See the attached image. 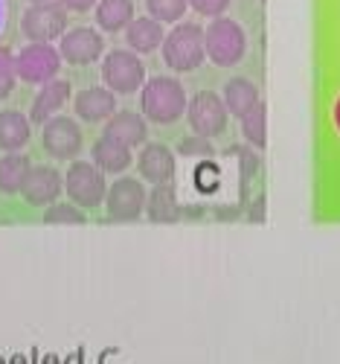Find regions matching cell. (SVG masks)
Returning a JSON list of instances; mask_svg holds the SVG:
<instances>
[{
  "mask_svg": "<svg viewBox=\"0 0 340 364\" xmlns=\"http://www.w3.org/2000/svg\"><path fill=\"white\" fill-rule=\"evenodd\" d=\"M61 62L65 58H61V53L53 44L33 41L15 55V70H18V79L26 85H47L58 76Z\"/></svg>",
  "mask_w": 340,
  "mask_h": 364,
  "instance_id": "7",
  "label": "cell"
},
{
  "mask_svg": "<svg viewBox=\"0 0 340 364\" xmlns=\"http://www.w3.org/2000/svg\"><path fill=\"white\" fill-rule=\"evenodd\" d=\"M44 222L47 225H84V213H82V207L76 204H50L47 207V213H44Z\"/></svg>",
  "mask_w": 340,
  "mask_h": 364,
  "instance_id": "26",
  "label": "cell"
},
{
  "mask_svg": "<svg viewBox=\"0 0 340 364\" xmlns=\"http://www.w3.org/2000/svg\"><path fill=\"white\" fill-rule=\"evenodd\" d=\"M177 151L183 158H207V155H212V146H209V140L207 137H187V140H180L177 143Z\"/></svg>",
  "mask_w": 340,
  "mask_h": 364,
  "instance_id": "28",
  "label": "cell"
},
{
  "mask_svg": "<svg viewBox=\"0 0 340 364\" xmlns=\"http://www.w3.org/2000/svg\"><path fill=\"white\" fill-rule=\"evenodd\" d=\"M65 193L82 210L99 207L105 201V196H108L105 172L97 164H90V161H76L65 175Z\"/></svg>",
  "mask_w": 340,
  "mask_h": 364,
  "instance_id": "4",
  "label": "cell"
},
{
  "mask_svg": "<svg viewBox=\"0 0 340 364\" xmlns=\"http://www.w3.org/2000/svg\"><path fill=\"white\" fill-rule=\"evenodd\" d=\"M65 193V175L53 166H33L21 187V196L33 207H50Z\"/></svg>",
  "mask_w": 340,
  "mask_h": 364,
  "instance_id": "12",
  "label": "cell"
},
{
  "mask_svg": "<svg viewBox=\"0 0 340 364\" xmlns=\"http://www.w3.org/2000/svg\"><path fill=\"white\" fill-rule=\"evenodd\" d=\"M105 134L126 143V146H143L148 137V126H146V117L134 114V111H116L111 119H105Z\"/></svg>",
  "mask_w": 340,
  "mask_h": 364,
  "instance_id": "17",
  "label": "cell"
},
{
  "mask_svg": "<svg viewBox=\"0 0 340 364\" xmlns=\"http://www.w3.org/2000/svg\"><path fill=\"white\" fill-rule=\"evenodd\" d=\"M190 100L183 85L172 76H154L140 90V108L143 117L154 126H172L183 117Z\"/></svg>",
  "mask_w": 340,
  "mask_h": 364,
  "instance_id": "1",
  "label": "cell"
},
{
  "mask_svg": "<svg viewBox=\"0 0 340 364\" xmlns=\"http://www.w3.org/2000/svg\"><path fill=\"white\" fill-rule=\"evenodd\" d=\"M146 187L137 178H116L108 187L105 196V210L111 222H137L146 210Z\"/></svg>",
  "mask_w": 340,
  "mask_h": 364,
  "instance_id": "10",
  "label": "cell"
},
{
  "mask_svg": "<svg viewBox=\"0 0 340 364\" xmlns=\"http://www.w3.org/2000/svg\"><path fill=\"white\" fill-rule=\"evenodd\" d=\"M58 53L67 65L84 68V65H94L97 58H102L105 38H102V33H97V29H90V26H73L58 38Z\"/></svg>",
  "mask_w": 340,
  "mask_h": 364,
  "instance_id": "11",
  "label": "cell"
},
{
  "mask_svg": "<svg viewBox=\"0 0 340 364\" xmlns=\"http://www.w3.org/2000/svg\"><path fill=\"white\" fill-rule=\"evenodd\" d=\"M163 62L177 70V73H190L198 70L207 58L204 47V29L198 23H177L172 33L163 38Z\"/></svg>",
  "mask_w": 340,
  "mask_h": 364,
  "instance_id": "3",
  "label": "cell"
},
{
  "mask_svg": "<svg viewBox=\"0 0 340 364\" xmlns=\"http://www.w3.org/2000/svg\"><path fill=\"white\" fill-rule=\"evenodd\" d=\"M137 169L148 184H169L175 178V155L163 143H148L137 158Z\"/></svg>",
  "mask_w": 340,
  "mask_h": 364,
  "instance_id": "14",
  "label": "cell"
},
{
  "mask_svg": "<svg viewBox=\"0 0 340 364\" xmlns=\"http://www.w3.org/2000/svg\"><path fill=\"white\" fill-rule=\"evenodd\" d=\"M221 100H224V105H227V111L233 114V117H244V114H251L262 100H259V87L251 82V79H244V76H236V79H230L227 85H224V94H221Z\"/></svg>",
  "mask_w": 340,
  "mask_h": 364,
  "instance_id": "20",
  "label": "cell"
},
{
  "mask_svg": "<svg viewBox=\"0 0 340 364\" xmlns=\"http://www.w3.org/2000/svg\"><path fill=\"white\" fill-rule=\"evenodd\" d=\"M21 29L29 41L53 44L67 33V9L58 0H44V4H29L21 18Z\"/></svg>",
  "mask_w": 340,
  "mask_h": 364,
  "instance_id": "6",
  "label": "cell"
},
{
  "mask_svg": "<svg viewBox=\"0 0 340 364\" xmlns=\"http://www.w3.org/2000/svg\"><path fill=\"white\" fill-rule=\"evenodd\" d=\"M190 6L204 18H221L230 9V0H190Z\"/></svg>",
  "mask_w": 340,
  "mask_h": 364,
  "instance_id": "29",
  "label": "cell"
},
{
  "mask_svg": "<svg viewBox=\"0 0 340 364\" xmlns=\"http://www.w3.org/2000/svg\"><path fill=\"white\" fill-rule=\"evenodd\" d=\"M331 119H334V129L340 132V97H337V102H334V108H331Z\"/></svg>",
  "mask_w": 340,
  "mask_h": 364,
  "instance_id": "31",
  "label": "cell"
},
{
  "mask_svg": "<svg viewBox=\"0 0 340 364\" xmlns=\"http://www.w3.org/2000/svg\"><path fill=\"white\" fill-rule=\"evenodd\" d=\"M241 134L253 149H265V143H268V111H265V102H259L251 114L241 117Z\"/></svg>",
  "mask_w": 340,
  "mask_h": 364,
  "instance_id": "24",
  "label": "cell"
},
{
  "mask_svg": "<svg viewBox=\"0 0 340 364\" xmlns=\"http://www.w3.org/2000/svg\"><path fill=\"white\" fill-rule=\"evenodd\" d=\"M146 213L154 225H172L180 219V201H177L172 181L169 184H154V190L146 198Z\"/></svg>",
  "mask_w": 340,
  "mask_h": 364,
  "instance_id": "18",
  "label": "cell"
},
{
  "mask_svg": "<svg viewBox=\"0 0 340 364\" xmlns=\"http://www.w3.org/2000/svg\"><path fill=\"white\" fill-rule=\"evenodd\" d=\"M227 105L219 94H212V90H201V94H195L187 105V119L190 126L198 137H219L224 129H227Z\"/></svg>",
  "mask_w": 340,
  "mask_h": 364,
  "instance_id": "9",
  "label": "cell"
},
{
  "mask_svg": "<svg viewBox=\"0 0 340 364\" xmlns=\"http://www.w3.org/2000/svg\"><path fill=\"white\" fill-rule=\"evenodd\" d=\"M146 9L160 23H180V18L190 9V0H146Z\"/></svg>",
  "mask_w": 340,
  "mask_h": 364,
  "instance_id": "25",
  "label": "cell"
},
{
  "mask_svg": "<svg viewBox=\"0 0 340 364\" xmlns=\"http://www.w3.org/2000/svg\"><path fill=\"white\" fill-rule=\"evenodd\" d=\"M73 105L84 123H105L116 114V94L111 87H84L76 94Z\"/></svg>",
  "mask_w": 340,
  "mask_h": 364,
  "instance_id": "13",
  "label": "cell"
},
{
  "mask_svg": "<svg viewBox=\"0 0 340 364\" xmlns=\"http://www.w3.org/2000/svg\"><path fill=\"white\" fill-rule=\"evenodd\" d=\"M90 155H94V164H97L102 172H111V175L126 172V169L131 166V161H134L131 146L119 143V140H114V137H108V134H102V137L94 143Z\"/></svg>",
  "mask_w": 340,
  "mask_h": 364,
  "instance_id": "16",
  "label": "cell"
},
{
  "mask_svg": "<svg viewBox=\"0 0 340 364\" xmlns=\"http://www.w3.org/2000/svg\"><path fill=\"white\" fill-rule=\"evenodd\" d=\"M163 23L160 21H154L151 15L148 18H134L126 29V41H128V50L134 53H154V50H160L163 47Z\"/></svg>",
  "mask_w": 340,
  "mask_h": 364,
  "instance_id": "19",
  "label": "cell"
},
{
  "mask_svg": "<svg viewBox=\"0 0 340 364\" xmlns=\"http://www.w3.org/2000/svg\"><path fill=\"white\" fill-rule=\"evenodd\" d=\"M29 169H33V164H29L26 155H21V151H6V158H0V193L4 196L21 193Z\"/></svg>",
  "mask_w": 340,
  "mask_h": 364,
  "instance_id": "23",
  "label": "cell"
},
{
  "mask_svg": "<svg viewBox=\"0 0 340 364\" xmlns=\"http://www.w3.org/2000/svg\"><path fill=\"white\" fill-rule=\"evenodd\" d=\"M67 100H70V82L53 79V82L41 85V90H38L35 100H33V111H29V119H33V123H38V126H44L47 119L58 117V111L67 105Z\"/></svg>",
  "mask_w": 340,
  "mask_h": 364,
  "instance_id": "15",
  "label": "cell"
},
{
  "mask_svg": "<svg viewBox=\"0 0 340 364\" xmlns=\"http://www.w3.org/2000/svg\"><path fill=\"white\" fill-rule=\"evenodd\" d=\"M29 137H33V126L21 111H0V149L21 151Z\"/></svg>",
  "mask_w": 340,
  "mask_h": 364,
  "instance_id": "21",
  "label": "cell"
},
{
  "mask_svg": "<svg viewBox=\"0 0 340 364\" xmlns=\"http://www.w3.org/2000/svg\"><path fill=\"white\" fill-rule=\"evenodd\" d=\"M41 149L55 161H73L84 149V134L76 119L53 117L41 126Z\"/></svg>",
  "mask_w": 340,
  "mask_h": 364,
  "instance_id": "8",
  "label": "cell"
},
{
  "mask_svg": "<svg viewBox=\"0 0 340 364\" xmlns=\"http://www.w3.org/2000/svg\"><path fill=\"white\" fill-rule=\"evenodd\" d=\"M18 82V70H15V53L9 47L0 44V100H6L12 94V87Z\"/></svg>",
  "mask_w": 340,
  "mask_h": 364,
  "instance_id": "27",
  "label": "cell"
},
{
  "mask_svg": "<svg viewBox=\"0 0 340 364\" xmlns=\"http://www.w3.org/2000/svg\"><path fill=\"white\" fill-rule=\"evenodd\" d=\"M29 4H44V0H29Z\"/></svg>",
  "mask_w": 340,
  "mask_h": 364,
  "instance_id": "32",
  "label": "cell"
},
{
  "mask_svg": "<svg viewBox=\"0 0 340 364\" xmlns=\"http://www.w3.org/2000/svg\"><path fill=\"white\" fill-rule=\"evenodd\" d=\"M102 82L114 94H137L146 85V65L134 50H111L102 62Z\"/></svg>",
  "mask_w": 340,
  "mask_h": 364,
  "instance_id": "5",
  "label": "cell"
},
{
  "mask_svg": "<svg viewBox=\"0 0 340 364\" xmlns=\"http://www.w3.org/2000/svg\"><path fill=\"white\" fill-rule=\"evenodd\" d=\"M204 47L215 68H233L247 55V33L233 18H212V23L204 29Z\"/></svg>",
  "mask_w": 340,
  "mask_h": 364,
  "instance_id": "2",
  "label": "cell"
},
{
  "mask_svg": "<svg viewBox=\"0 0 340 364\" xmlns=\"http://www.w3.org/2000/svg\"><path fill=\"white\" fill-rule=\"evenodd\" d=\"M134 21V0H99L97 23L105 33H126Z\"/></svg>",
  "mask_w": 340,
  "mask_h": 364,
  "instance_id": "22",
  "label": "cell"
},
{
  "mask_svg": "<svg viewBox=\"0 0 340 364\" xmlns=\"http://www.w3.org/2000/svg\"><path fill=\"white\" fill-rule=\"evenodd\" d=\"M58 4L67 12H90V9H97L99 0H58Z\"/></svg>",
  "mask_w": 340,
  "mask_h": 364,
  "instance_id": "30",
  "label": "cell"
}]
</instances>
